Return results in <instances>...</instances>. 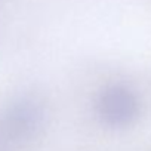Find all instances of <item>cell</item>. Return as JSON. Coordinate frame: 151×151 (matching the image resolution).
I'll return each instance as SVG.
<instances>
[{"label":"cell","instance_id":"obj_2","mask_svg":"<svg viewBox=\"0 0 151 151\" xmlns=\"http://www.w3.org/2000/svg\"><path fill=\"white\" fill-rule=\"evenodd\" d=\"M98 119L110 129H126L141 114V101L133 89L122 83L104 86L95 102Z\"/></svg>","mask_w":151,"mask_h":151},{"label":"cell","instance_id":"obj_1","mask_svg":"<svg viewBox=\"0 0 151 151\" xmlns=\"http://www.w3.org/2000/svg\"><path fill=\"white\" fill-rule=\"evenodd\" d=\"M46 119V105L39 96L18 95L0 110V139L17 147L30 144L43 132Z\"/></svg>","mask_w":151,"mask_h":151}]
</instances>
